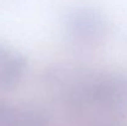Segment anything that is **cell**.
Returning <instances> with one entry per match:
<instances>
[{
	"mask_svg": "<svg viewBox=\"0 0 127 126\" xmlns=\"http://www.w3.org/2000/svg\"><path fill=\"white\" fill-rule=\"evenodd\" d=\"M27 71L24 54L0 43V90H10L20 83Z\"/></svg>",
	"mask_w": 127,
	"mask_h": 126,
	"instance_id": "cell-3",
	"label": "cell"
},
{
	"mask_svg": "<svg viewBox=\"0 0 127 126\" xmlns=\"http://www.w3.org/2000/svg\"><path fill=\"white\" fill-rule=\"evenodd\" d=\"M95 126H124L116 118H107L100 123H97Z\"/></svg>",
	"mask_w": 127,
	"mask_h": 126,
	"instance_id": "cell-5",
	"label": "cell"
},
{
	"mask_svg": "<svg viewBox=\"0 0 127 126\" xmlns=\"http://www.w3.org/2000/svg\"><path fill=\"white\" fill-rule=\"evenodd\" d=\"M74 108L93 106L107 118L127 114V74L101 73L84 77L72 86L68 94Z\"/></svg>",
	"mask_w": 127,
	"mask_h": 126,
	"instance_id": "cell-1",
	"label": "cell"
},
{
	"mask_svg": "<svg viewBox=\"0 0 127 126\" xmlns=\"http://www.w3.org/2000/svg\"><path fill=\"white\" fill-rule=\"evenodd\" d=\"M19 108L0 100V126H17Z\"/></svg>",
	"mask_w": 127,
	"mask_h": 126,
	"instance_id": "cell-4",
	"label": "cell"
},
{
	"mask_svg": "<svg viewBox=\"0 0 127 126\" xmlns=\"http://www.w3.org/2000/svg\"><path fill=\"white\" fill-rule=\"evenodd\" d=\"M67 36L78 46L91 47L102 41L109 24L101 11L90 6H75L67 11L63 20Z\"/></svg>",
	"mask_w": 127,
	"mask_h": 126,
	"instance_id": "cell-2",
	"label": "cell"
}]
</instances>
